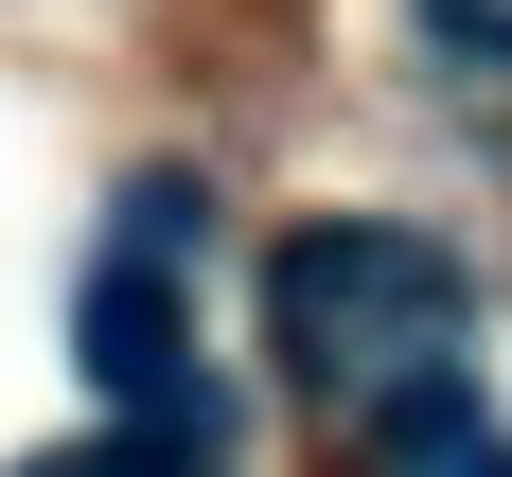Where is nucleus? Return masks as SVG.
Instances as JSON below:
<instances>
[{"instance_id":"nucleus-3","label":"nucleus","mask_w":512,"mask_h":477,"mask_svg":"<svg viewBox=\"0 0 512 477\" xmlns=\"http://www.w3.org/2000/svg\"><path fill=\"white\" fill-rule=\"evenodd\" d=\"M371 442H389V477H512V442L477 424V371H460V389H424V407H389Z\"/></svg>"},{"instance_id":"nucleus-1","label":"nucleus","mask_w":512,"mask_h":477,"mask_svg":"<svg viewBox=\"0 0 512 477\" xmlns=\"http://www.w3.org/2000/svg\"><path fill=\"white\" fill-rule=\"evenodd\" d=\"M265 336H283V371H301L318 407H424V389H460V336H477V283L460 248H424V230H389V212H318L301 248L265 265Z\"/></svg>"},{"instance_id":"nucleus-4","label":"nucleus","mask_w":512,"mask_h":477,"mask_svg":"<svg viewBox=\"0 0 512 477\" xmlns=\"http://www.w3.org/2000/svg\"><path fill=\"white\" fill-rule=\"evenodd\" d=\"M18 477H212L195 442H124V424H106V442H53V460H18Z\"/></svg>"},{"instance_id":"nucleus-2","label":"nucleus","mask_w":512,"mask_h":477,"mask_svg":"<svg viewBox=\"0 0 512 477\" xmlns=\"http://www.w3.org/2000/svg\"><path fill=\"white\" fill-rule=\"evenodd\" d=\"M177 265H195V195L142 177L124 230H106V265H89L71 354H89V389L124 407V442H195V460H212V371H195V301H177Z\"/></svg>"}]
</instances>
